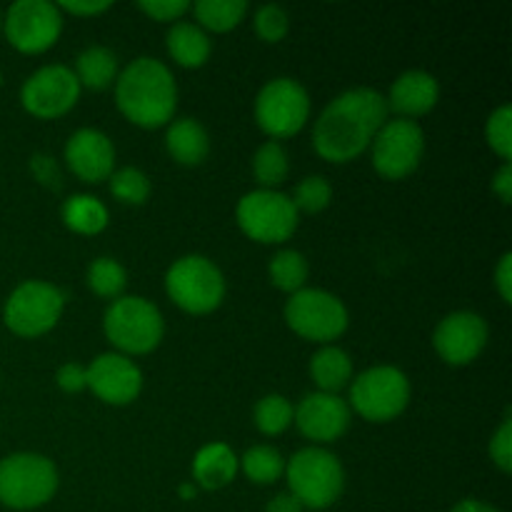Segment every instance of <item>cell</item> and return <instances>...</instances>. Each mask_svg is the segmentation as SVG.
<instances>
[{
  "label": "cell",
  "instance_id": "obj_47",
  "mask_svg": "<svg viewBox=\"0 0 512 512\" xmlns=\"http://www.w3.org/2000/svg\"><path fill=\"white\" fill-rule=\"evenodd\" d=\"M0 80H3V78H0Z\"/></svg>",
  "mask_w": 512,
  "mask_h": 512
},
{
  "label": "cell",
  "instance_id": "obj_28",
  "mask_svg": "<svg viewBox=\"0 0 512 512\" xmlns=\"http://www.w3.org/2000/svg\"><path fill=\"white\" fill-rule=\"evenodd\" d=\"M238 465L253 483L260 485L275 483V480L285 473V458L273 448V445H253L250 450H245V455L238 460Z\"/></svg>",
  "mask_w": 512,
  "mask_h": 512
},
{
  "label": "cell",
  "instance_id": "obj_46",
  "mask_svg": "<svg viewBox=\"0 0 512 512\" xmlns=\"http://www.w3.org/2000/svg\"><path fill=\"white\" fill-rule=\"evenodd\" d=\"M0 33H3V15H0Z\"/></svg>",
  "mask_w": 512,
  "mask_h": 512
},
{
  "label": "cell",
  "instance_id": "obj_5",
  "mask_svg": "<svg viewBox=\"0 0 512 512\" xmlns=\"http://www.w3.org/2000/svg\"><path fill=\"white\" fill-rule=\"evenodd\" d=\"M58 490V470L40 453H13L0 460V503L30 510L48 503Z\"/></svg>",
  "mask_w": 512,
  "mask_h": 512
},
{
  "label": "cell",
  "instance_id": "obj_16",
  "mask_svg": "<svg viewBox=\"0 0 512 512\" xmlns=\"http://www.w3.org/2000/svg\"><path fill=\"white\" fill-rule=\"evenodd\" d=\"M88 388L108 405H128L143 390V373L123 353H103L88 365Z\"/></svg>",
  "mask_w": 512,
  "mask_h": 512
},
{
  "label": "cell",
  "instance_id": "obj_41",
  "mask_svg": "<svg viewBox=\"0 0 512 512\" xmlns=\"http://www.w3.org/2000/svg\"><path fill=\"white\" fill-rule=\"evenodd\" d=\"M60 10H68L73 15H95V13H103V10L110 8L108 0H63L58 5Z\"/></svg>",
  "mask_w": 512,
  "mask_h": 512
},
{
  "label": "cell",
  "instance_id": "obj_35",
  "mask_svg": "<svg viewBox=\"0 0 512 512\" xmlns=\"http://www.w3.org/2000/svg\"><path fill=\"white\" fill-rule=\"evenodd\" d=\"M288 28H290V18L288 13H285L283 5L265 3L255 10V30H258L260 38L268 40V43H278V40H283L285 35H288Z\"/></svg>",
  "mask_w": 512,
  "mask_h": 512
},
{
  "label": "cell",
  "instance_id": "obj_8",
  "mask_svg": "<svg viewBox=\"0 0 512 512\" xmlns=\"http://www.w3.org/2000/svg\"><path fill=\"white\" fill-rule=\"evenodd\" d=\"M410 380L408 375L393 365H375L360 373L350 388V403L373 423L393 420L408 408Z\"/></svg>",
  "mask_w": 512,
  "mask_h": 512
},
{
  "label": "cell",
  "instance_id": "obj_24",
  "mask_svg": "<svg viewBox=\"0 0 512 512\" xmlns=\"http://www.w3.org/2000/svg\"><path fill=\"white\" fill-rule=\"evenodd\" d=\"M75 78L80 85L93 90H103L118 78V55L105 45H88L75 58Z\"/></svg>",
  "mask_w": 512,
  "mask_h": 512
},
{
  "label": "cell",
  "instance_id": "obj_40",
  "mask_svg": "<svg viewBox=\"0 0 512 512\" xmlns=\"http://www.w3.org/2000/svg\"><path fill=\"white\" fill-rule=\"evenodd\" d=\"M495 285H498L500 295H503L505 303H510L512 298V253H503L498 268H495Z\"/></svg>",
  "mask_w": 512,
  "mask_h": 512
},
{
  "label": "cell",
  "instance_id": "obj_11",
  "mask_svg": "<svg viewBox=\"0 0 512 512\" xmlns=\"http://www.w3.org/2000/svg\"><path fill=\"white\" fill-rule=\"evenodd\" d=\"M310 115V98L295 78H273L255 98V120L270 138H288L298 133Z\"/></svg>",
  "mask_w": 512,
  "mask_h": 512
},
{
  "label": "cell",
  "instance_id": "obj_2",
  "mask_svg": "<svg viewBox=\"0 0 512 512\" xmlns=\"http://www.w3.org/2000/svg\"><path fill=\"white\" fill-rule=\"evenodd\" d=\"M115 100L128 120L143 128H158L173 118L178 85L163 60L140 55L115 78Z\"/></svg>",
  "mask_w": 512,
  "mask_h": 512
},
{
  "label": "cell",
  "instance_id": "obj_30",
  "mask_svg": "<svg viewBox=\"0 0 512 512\" xmlns=\"http://www.w3.org/2000/svg\"><path fill=\"white\" fill-rule=\"evenodd\" d=\"M193 13L205 28L230 30L248 13V3L245 0H198L193 5Z\"/></svg>",
  "mask_w": 512,
  "mask_h": 512
},
{
  "label": "cell",
  "instance_id": "obj_1",
  "mask_svg": "<svg viewBox=\"0 0 512 512\" xmlns=\"http://www.w3.org/2000/svg\"><path fill=\"white\" fill-rule=\"evenodd\" d=\"M388 120V100L373 88H350L325 105L313 128V145L325 160L348 163L363 153Z\"/></svg>",
  "mask_w": 512,
  "mask_h": 512
},
{
  "label": "cell",
  "instance_id": "obj_36",
  "mask_svg": "<svg viewBox=\"0 0 512 512\" xmlns=\"http://www.w3.org/2000/svg\"><path fill=\"white\" fill-rule=\"evenodd\" d=\"M490 458L498 465L503 473L512 470V420L510 415L500 423V428L495 430V435L490 438Z\"/></svg>",
  "mask_w": 512,
  "mask_h": 512
},
{
  "label": "cell",
  "instance_id": "obj_13",
  "mask_svg": "<svg viewBox=\"0 0 512 512\" xmlns=\"http://www.w3.org/2000/svg\"><path fill=\"white\" fill-rule=\"evenodd\" d=\"M63 13L50 0H15L3 18V33L23 53H40L58 40Z\"/></svg>",
  "mask_w": 512,
  "mask_h": 512
},
{
  "label": "cell",
  "instance_id": "obj_31",
  "mask_svg": "<svg viewBox=\"0 0 512 512\" xmlns=\"http://www.w3.org/2000/svg\"><path fill=\"white\" fill-rule=\"evenodd\" d=\"M253 420L255 425H258L260 433L278 435L293 423V405H290V400L285 398V395H278V393L263 395V398L255 403Z\"/></svg>",
  "mask_w": 512,
  "mask_h": 512
},
{
  "label": "cell",
  "instance_id": "obj_44",
  "mask_svg": "<svg viewBox=\"0 0 512 512\" xmlns=\"http://www.w3.org/2000/svg\"><path fill=\"white\" fill-rule=\"evenodd\" d=\"M450 512H500L498 508H493V505L483 503V500H475V498H465L460 500L458 505H455Z\"/></svg>",
  "mask_w": 512,
  "mask_h": 512
},
{
  "label": "cell",
  "instance_id": "obj_27",
  "mask_svg": "<svg viewBox=\"0 0 512 512\" xmlns=\"http://www.w3.org/2000/svg\"><path fill=\"white\" fill-rule=\"evenodd\" d=\"M253 175L263 188L275 190V185L288 178V153L280 140H265L253 155Z\"/></svg>",
  "mask_w": 512,
  "mask_h": 512
},
{
  "label": "cell",
  "instance_id": "obj_21",
  "mask_svg": "<svg viewBox=\"0 0 512 512\" xmlns=\"http://www.w3.org/2000/svg\"><path fill=\"white\" fill-rule=\"evenodd\" d=\"M165 148L183 165L203 163L210 150L208 130L195 118L173 120L168 125V133H165Z\"/></svg>",
  "mask_w": 512,
  "mask_h": 512
},
{
  "label": "cell",
  "instance_id": "obj_18",
  "mask_svg": "<svg viewBox=\"0 0 512 512\" xmlns=\"http://www.w3.org/2000/svg\"><path fill=\"white\" fill-rule=\"evenodd\" d=\"M65 160L78 178L98 183L113 173L115 145L103 130L78 128L65 143Z\"/></svg>",
  "mask_w": 512,
  "mask_h": 512
},
{
  "label": "cell",
  "instance_id": "obj_42",
  "mask_svg": "<svg viewBox=\"0 0 512 512\" xmlns=\"http://www.w3.org/2000/svg\"><path fill=\"white\" fill-rule=\"evenodd\" d=\"M493 193L498 195V198L503 200L505 205L510 203V198H512V165H510V160H505L503 168H500L498 173H495Z\"/></svg>",
  "mask_w": 512,
  "mask_h": 512
},
{
  "label": "cell",
  "instance_id": "obj_17",
  "mask_svg": "<svg viewBox=\"0 0 512 512\" xmlns=\"http://www.w3.org/2000/svg\"><path fill=\"white\" fill-rule=\"evenodd\" d=\"M300 433L318 443L338 440L350 425V405L335 393H308L293 410Z\"/></svg>",
  "mask_w": 512,
  "mask_h": 512
},
{
  "label": "cell",
  "instance_id": "obj_4",
  "mask_svg": "<svg viewBox=\"0 0 512 512\" xmlns=\"http://www.w3.org/2000/svg\"><path fill=\"white\" fill-rule=\"evenodd\" d=\"M103 328L110 343L123 353H150L163 340L165 323L158 305L143 295H120L108 305Z\"/></svg>",
  "mask_w": 512,
  "mask_h": 512
},
{
  "label": "cell",
  "instance_id": "obj_15",
  "mask_svg": "<svg viewBox=\"0 0 512 512\" xmlns=\"http://www.w3.org/2000/svg\"><path fill=\"white\" fill-rule=\"evenodd\" d=\"M488 343V323L473 310H455L445 315L433 333V345L450 365H468L483 353Z\"/></svg>",
  "mask_w": 512,
  "mask_h": 512
},
{
  "label": "cell",
  "instance_id": "obj_22",
  "mask_svg": "<svg viewBox=\"0 0 512 512\" xmlns=\"http://www.w3.org/2000/svg\"><path fill=\"white\" fill-rule=\"evenodd\" d=\"M165 43H168V53L173 55V60H178L185 68H200L213 50L208 33L198 23H188V20L173 23V28L165 35Z\"/></svg>",
  "mask_w": 512,
  "mask_h": 512
},
{
  "label": "cell",
  "instance_id": "obj_25",
  "mask_svg": "<svg viewBox=\"0 0 512 512\" xmlns=\"http://www.w3.org/2000/svg\"><path fill=\"white\" fill-rule=\"evenodd\" d=\"M63 220L70 230L83 235L100 233L108 225V208L100 198L88 193H75L65 198Z\"/></svg>",
  "mask_w": 512,
  "mask_h": 512
},
{
  "label": "cell",
  "instance_id": "obj_26",
  "mask_svg": "<svg viewBox=\"0 0 512 512\" xmlns=\"http://www.w3.org/2000/svg\"><path fill=\"white\" fill-rule=\"evenodd\" d=\"M268 273L275 288L288 290V293H298L305 285V280H308V260H305L303 253H298V250L293 248L278 250V253L270 258Z\"/></svg>",
  "mask_w": 512,
  "mask_h": 512
},
{
  "label": "cell",
  "instance_id": "obj_29",
  "mask_svg": "<svg viewBox=\"0 0 512 512\" xmlns=\"http://www.w3.org/2000/svg\"><path fill=\"white\" fill-rule=\"evenodd\" d=\"M85 280H88V288L93 290L100 298H120V293L128 285V273H125L123 265L115 258H95L93 263L88 265V273H85Z\"/></svg>",
  "mask_w": 512,
  "mask_h": 512
},
{
  "label": "cell",
  "instance_id": "obj_38",
  "mask_svg": "<svg viewBox=\"0 0 512 512\" xmlns=\"http://www.w3.org/2000/svg\"><path fill=\"white\" fill-rule=\"evenodd\" d=\"M55 380H58L60 390H65V393H80L83 388H88V370L70 360V363L60 365Z\"/></svg>",
  "mask_w": 512,
  "mask_h": 512
},
{
  "label": "cell",
  "instance_id": "obj_12",
  "mask_svg": "<svg viewBox=\"0 0 512 512\" xmlns=\"http://www.w3.org/2000/svg\"><path fill=\"white\" fill-rule=\"evenodd\" d=\"M425 153L423 128L413 118L385 120L373 138V165L385 178H405Z\"/></svg>",
  "mask_w": 512,
  "mask_h": 512
},
{
  "label": "cell",
  "instance_id": "obj_37",
  "mask_svg": "<svg viewBox=\"0 0 512 512\" xmlns=\"http://www.w3.org/2000/svg\"><path fill=\"white\" fill-rule=\"evenodd\" d=\"M138 5L155 20H178L190 10L188 0H140Z\"/></svg>",
  "mask_w": 512,
  "mask_h": 512
},
{
  "label": "cell",
  "instance_id": "obj_7",
  "mask_svg": "<svg viewBox=\"0 0 512 512\" xmlns=\"http://www.w3.org/2000/svg\"><path fill=\"white\" fill-rule=\"evenodd\" d=\"M65 308V293L45 280H23L8 295L3 320L15 335L35 338L53 328Z\"/></svg>",
  "mask_w": 512,
  "mask_h": 512
},
{
  "label": "cell",
  "instance_id": "obj_43",
  "mask_svg": "<svg viewBox=\"0 0 512 512\" xmlns=\"http://www.w3.org/2000/svg\"><path fill=\"white\" fill-rule=\"evenodd\" d=\"M265 512H303V505L298 503V498L290 493H278L268 505Z\"/></svg>",
  "mask_w": 512,
  "mask_h": 512
},
{
  "label": "cell",
  "instance_id": "obj_10",
  "mask_svg": "<svg viewBox=\"0 0 512 512\" xmlns=\"http://www.w3.org/2000/svg\"><path fill=\"white\" fill-rule=\"evenodd\" d=\"M285 320L303 338L328 343L348 328V308L328 290L300 288L285 303Z\"/></svg>",
  "mask_w": 512,
  "mask_h": 512
},
{
  "label": "cell",
  "instance_id": "obj_34",
  "mask_svg": "<svg viewBox=\"0 0 512 512\" xmlns=\"http://www.w3.org/2000/svg\"><path fill=\"white\" fill-rule=\"evenodd\" d=\"M330 183L323 178V175H308V178L300 180L293 190V205L298 210H305V213H318V210L328 208L330 203Z\"/></svg>",
  "mask_w": 512,
  "mask_h": 512
},
{
  "label": "cell",
  "instance_id": "obj_32",
  "mask_svg": "<svg viewBox=\"0 0 512 512\" xmlns=\"http://www.w3.org/2000/svg\"><path fill=\"white\" fill-rule=\"evenodd\" d=\"M110 193H113L120 203L140 205L148 200L150 180L140 168L125 165V168H118L110 173Z\"/></svg>",
  "mask_w": 512,
  "mask_h": 512
},
{
  "label": "cell",
  "instance_id": "obj_45",
  "mask_svg": "<svg viewBox=\"0 0 512 512\" xmlns=\"http://www.w3.org/2000/svg\"><path fill=\"white\" fill-rule=\"evenodd\" d=\"M195 493H198V490H195V485H193V483H185V485H180V495H183L185 500L195 498Z\"/></svg>",
  "mask_w": 512,
  "mask_h": 512
},
{
  "label": "cell",
  "instance_id": "obj_19",
  "mask_svg": "<svg viewBox=\"0 0 512 512\" xmlns=\"http://www.w3.org/2000/svg\"><path fill=\"white\" fill-rule=\"evenodd\" d=\"M440 98V83L433 73L428 70H405L390 85L388 108L398 110L403 115H420L428 113L430 108H435Z\"/></svg>",
  "mask_w": 512,
  "mask_h": 512
},
{
  "label": "cell",
  "instance_id": "obj_39",
  "mask_svg": "<svg viewBox=\"0 0 512 512\" xmlns=\"http://www.w3.org/2000/svg\"><path fill=\"white\" fill-rule=\"evenodd\" d=\"M30 170H33V175L40 180V183H45V185H58L60 183L58 163H55L50 155L35 153L33 158H30Z\"/></svg>",
  "mask_w": 512,
  "mask_h": 512
},
{
  "label": "cell",
  "instance_id": "obj_33",
  "mask_svg": "<svg viewBox=\"0 0 512 512\" xmlns=\"http://www.w3.org/2000/svg\"><path fill=\"white\" fill-rule=\"evenodd\" d=\"M485 138H488L490 148L500 155L503 160L512 158V105L503 103L490 113L488 123H485Z\"/></svg>",
  "mask_w": 512,
  "mask_h": 512
},
{
  "label": "cell",
  "instance_id": "obj_20",
  "mask_svg": "<svg viewBox=\"0 0 512 512\" xmlns=\"http://www.w3.org/2000/svg\"><path fill=\"white\" fill-rule=\"evenodd\" d=\"M238 473V458L233 448L225 443H210L195 453L193 458V478L200 488L218 490L228 485Z\"/></svg>",
  "mask_w": 512,
  "mask_h": 512
},
{
  "label": "cell",
  "instance_id": "obj_3",
  "mask_svg": "<svg viewBox=\"0 0 512 512\" xmlns=\"http://www.w3.org/2000/svg\"><path fill=\"white\" fill-rule=\"evenodd\" d=\"M290 495L303 508L323 510L340 498L345 488V470L330 450L303 448L285 463Z\"/></svg>",
  "mask_w": 512,
  "mask_h": 512
},
{
  "label": "cell",
  "instance_id": "obj_6",
  "mask_svg": "<svg viewBox=\"0 0 512 512\" xmlns=\"http://www.w3.org/2000/svg\"><path fill=\"white\" fill-rule=\"evenodd\" d=\"M165 290L188 313H210L223 303L225 278L205 255H183L165 273Z\"/></svg>",
  "mask_w": 512,
  "mask_h": 512
},
{
  "label": "cell",
  "instance_id": "obj_9",
  "mask_svg": "<svg viewBox=\"0 0 512 512\" xmlns=\"http://www.w3.org/2000/svg\"><path fill=\"white\" fill-rule=\"evenodd\" d=\"M240 228L245 235L260 243H283L298 228V208L290 195L280 190L258 188L245 193L235 208Z\"/></svg>",
  "mask_w": 512,
  "mask_h": 512
},
{
  "label": "cell",
  "instance_id": "obj_14",
  "mask_svg": "<svg viewBox=\"0 0 512 512\" xmlns=\"http://www.w3.org/2000/svg\"><path fill=\"white\" fill-rule=\"evenodd\" d=\"M80 98V83L73 68L63 63H48L28 75L20 88L25 110L38 118H58L68 113Z\"/></svg>",
  "mask_w": 512,
  "mask_h": 512
},
{
  "label": "cell",
  "instance_id": "obj_23",
  "mask_svg": "<svg viewBox=\"0 0 512 512\" xmlns=\"http://www.w3.org/2000/svg\"><path fill=\"white\" fill-rule=\"evenodd\" d=\"M310 375H313L320 393H338L353 378V360L338 345H323L310 358Z\"/></svg>",
  "mask_w": 512,
  "mask_h": 512
}]
</instances>
